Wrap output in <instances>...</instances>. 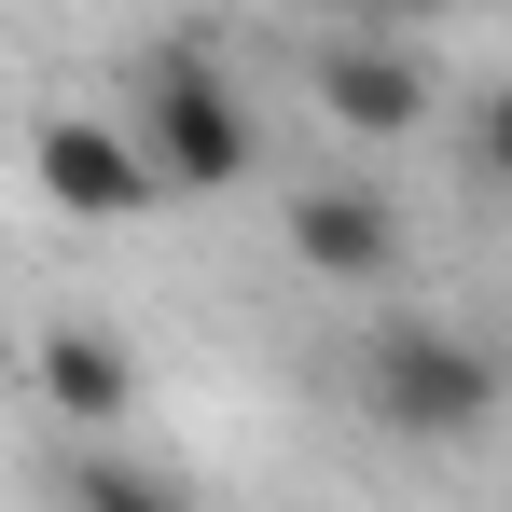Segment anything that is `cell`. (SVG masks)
<instances>
[{"instance_id": "obj_1", "label": "cell", "mask_w": 512, "mask_h": 512, "mask_svg": "<svg viewBox=\"0 0 512 512\" xmlns=\"http://www.w3.org/2000/svg\"><path fill=\"white\" fill-rule=\"evenodd\" d=\"M360 402L402 443H471L499 416V360L471 333H443V319H388V333H360Z\"/></svg>"}, {"instance_id": "obj_2", "label": "cell", "mask_w": 512, "mask_h": 512, "mask_svg": "<svg viewBox=\"0 0 512 512\" xmlns=\"http://www.w3.org/2000/svg\"><path fill=\"white\" fill-rule=\"evenodd\" d=\"M125 125H139V153H153V180H167V194H236V180H250V97L222 84L194 42H180V56H153V84H139V111H125Z\"/></svg>"}, {"instance_id": "obj_3", "label": "cell", "mask_w": 512, "mask_h": 512, "mask_svg": "<svg viewBox=\"0 0 512 512\" xmlns=\"http://www.w3.org/2000/svg\"><path fill=\"white\" fill-rule=\"evenodd\" d=\"M28 180L70 208V222H139V208H167V180L139 153V125H111V111H56L42 139H28Z\"/></svg>"}, {"instance_id": "obj_4", "label": "cell", "mask_w": 512, "mask_h": 512, "mask_svg": "<svg viewBox=\"0 0 512 512\" xmlns=\"http://www.w3.org/2000/svg\"><path fill=\"white\" fill-rule=\"evenodd\" d=\"M305 84H319V111H333L346 139H402V125H429V70L402 56V42H374V28L319 42V56H305Z\"/></svg>"}, {"instance_id": "obj_5", "label": "cell", "mask_w": 512, "mask_h": 512, "mask_svg": "<svg viewBox=\"0 0 512 512\" xmlns=\"http://www.w3.org/2000/svg\"><path fill=\"white\" fill-rule=\"evenodd\" d=\"M291 263L305 277H388L402 263V208L374 180H305L291 194Z\"/></svg>"}, {"instance_id": "obj_6", "label": "cell", "mask_w": 512, "mask_h": 512, "mask_svg": "<svg viewBox=\"0 0 512 512\" xmlns=\"http://www.w3.org/2000/svg\"><path fill=\"white\" fill-rule=\"evenodd\" d=\"M42 402H56L70 429H97V443H111V429H125V402H139V360H125L111 333H42Z\"/></svg>"}, {"instance_id": "obj_7", "label": "cell", "mask_w": 512, "mask_h": 512, "mask_svg": "<svg viewBox=\"0 0 512 512\" xmlns=\"http://www.w3.org/2000/svg\"><path fill=\"white\" fill-rule=\"evenodd\" d=\"M84 512H180V499L153 485V471H111V457H97V471H84Z\"/></svg>"}, {"instance_id": "obj_8", "label": "cell", "mask_w": 512, "mask_h": 512, "mask_svg": "<svg viewBox=\"0 0 512 512\" xmlns=\"http://www.w3.org/2000/svg\"><path fill=\"white\" fill-rule=\"evenodd\" d=\"M471 139H485V180H499V194H512V84L485 97V111H471Z\"/></svg>"}]
</instances>
